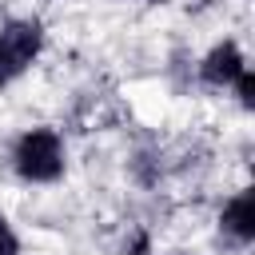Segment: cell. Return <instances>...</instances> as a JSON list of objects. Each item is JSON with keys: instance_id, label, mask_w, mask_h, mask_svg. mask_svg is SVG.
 <instances>
[{"instance_id": "obj_1", "label": "cell", "mask_w": 255, "mask_h": 255, "mask_svg": "<svg viewBox=\"0 0 255 255\" xmlns=\"http://www.w3.org/2000/svg\"><path fill=\"white\" fill-rule=\"evenodd\" d=\"M8 163L16 171L20 183H32V187H52L64 179L68 171V143L56 128L40 124V128H24L16 139H12V151H8Z\"/></svg>"}, {"instance_id": "obj_2", "label": "cell", "mask_w": 255, "mask_h": 255, "mask_svg": "<svg viewBox=\"0 0 255 255\" xmlns=\"http://www.w3.org/2000/svg\"><path fill=\"white\" fill-rule=\"evenodd\" d=\"M48 32L36 16H16L0 24V92L12 88L44 52Z\"/></svg>"}, {"instance_id": "obj_3", "label": "cell", "mask_w": 255, "mask_h": 255, "mask_svg": "<svg viewBox=\"0 0 255 255\" xmlns=\"http://www.w3.org/2000/svg\"><path fill=\"white\" fill-rule=\"evenodd\" d=\"M247 68H251V64H247L243 48H239L235 40H219V44H211V48L195 60V80H199L203 88H211V92H231L235 80H239Z\"/></svg>"}, {"instance_id": "obj_4", "label": "cell", "mask_w": 255, "mask_h": 255, "mask_svg": "<svg viewBox=\"0 0 255 255\" xmlns=\"http://www.w3.org/2000/svg\"><path fill=\"white\" fill-rule=\"evenodd\" d=\"M219 239L231 251H247L255 239V187H239L219 207Z\"/></svg>"}, {"instance_id": "obj_5", "label": "cell", "mask_w": 255, "mask_h": 255, "mask_svg": "<svg viewBox=\"0 0 255 255\" xmlns=\"http://www.w3.org/2000/svg\"><path fill=\"white\" fill-rule=\"evenodd\" d=\"M231 96L239 100V108H243V112H251V108H255V72H251V68H247V72H243V76L235 80Z\"/></svg>"}, {"instance_id": "obj_6", "label": "cell", "mask_w": 255, "mask_h": 255, "mask_svg": "<svg viewBox=\"0 0 255 255\" xmlns=\"http://www.w3.org/2000/svg\"><path fill=\"white\" fill-rule=\"evenodd\" d=\"M24 243H20V231L12 227L8 215H0V255H20Z\"/></svg>"}, {"instance_id": "obj_7", "label": "cell", "mask_w": 255, "mask_h": 255, "mask_svg": "<svg viewBox=\"0 0 255 255\" xmlns=\"http://www.w3.org/2000/svg\"><path fill=\"white\" fill-rule=\"evenodd\" d=\"M124 255H151V239H147V231H139V227H131L128 235H124V247H120Z\"/></svg>"}, {"instance_id": "obj_8", "label": "cell", "mask_w": 255, "mask_h": 255, "mask_svg": "<svg viewBox=\"0 0 255 255\" xmlns=\"http://www.w3.org/2000/svg\"><path fill=\"white\" fill-rule=\"evenodd\" d=\"M171 255H183V251H171Z\"/></svg>"}]
</instances>
